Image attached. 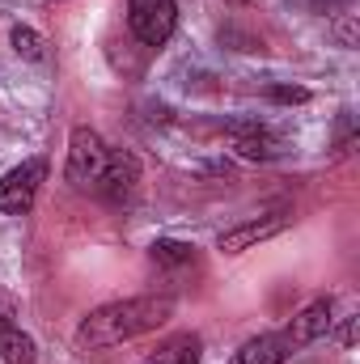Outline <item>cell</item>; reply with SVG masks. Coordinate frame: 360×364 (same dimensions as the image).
I'll return each instance as SVG.
<instances>
[{
	"mask_svg": "<svg viewBox=\"0 0 360 364\" xmlns=\"http://www.w3.org/2000/svg\"><path fill=\"white\" fill-rule=\"evenodd\" d=\"M174 318V301L170 296H127V301H110L102 309H93L90 318L77 326V343L81 348H119L127 339H140L157 326H166Z\"/></svg>",
	"mask_w": 360,
	"mask_h": 364,
	"instance_id": "obj_1",
	"label": "cell"
},
{
	"mask_svg": "<svg viewBox=\"0 0 360 364\" xmlns=\"http://www.w3.org/2000/svg\"><path fill=\"white\" fill-rule=\"evenodd\" d=\"M106 161H110V144L93 132V127H77L73 136H68V182L73 186H85L93 191L97 178H102V170H106Z\"/></svg>",
	"mask_w": 360,
	"mask_h": 364,
	"instance_id": "obj_2",
	"label": "cell"
},
{
	"mask_svg": "<svg viewBox=\"0 0 360 364\" xmlns=\"http://www.w3.org/2000/svg\"><path fill=\"white\" fill-rule=\"evenodd\" d=\"M127 26L144 47H166L179 26L174 0H127Z\"/></svg>",
	"mask_w": 360,
	"mask_h": 364,
	"instance_id": "obj_3",
	"label": "cell"
},
{
	"mask_svg": "<svg viewBox=\"0 0 360 364\" xmlns=\"http://www.w3.org/2000/svg\"><path fill=\"white\" fill-rule=\"evenodd\" d=\"M43 178H47V161H43V157H30V161L13 166V170L0 178V212L26 216V212L34 208V195H38Z\"/></svg>",
	"mask_w": 360,
	"mask_h": 364,
	"instance_id": "obj_4",
	"label": "cell"
},
{
	"mask_svg": "<svg viewBox=\"0 0 360 364\" xmlns=\"http://www.w3.org/2000/svg\"><path fill=\"white\" fill-rule=\"evenodd\" d=\"M331 322H335V301H331V296H314L284 331H288V339H292L297 348H309V343H318V339L331 331Z\"/></svg>",
	"mask_w": 360,
	"mask_h": 364,
	"instance_id": "obj_5",
	"label": "cell"
},
{
	"mask_svg": "<svg viewBox=\"0 0 360 364\" xmlns=\"http://www.w3.org/2000/svg\"><path fill=\"white\" fill-rule=\"evenodd\" d=\"M284 229H288V216L271 212V216L246 220V225H238V229L221 233V237H216V250H225V255H242V250H250V246L268 242V237H275V233H284Z\"/></svg>",
	"mask_w": 360,
	"mask_h": 364,
	"instance_id": "obj_6",
	"label": "cell"
},
{
	"mask_svg": "<svg viewBox=\"0 0 360 364\" xmlns=\"http://www.w3.org/2000/svg\"><path fill=\"white\" fill-rule=\"evenodd\" d=\"M301 348L288 339V331H275V335H259V339H250V343H242L229 364H288L297 356Z\"/></svg>",
	"mask_w": 360,
	"mask_h": 364,
	"instance_id": "obj_7",
	"label": "cell"
},
{
	"mask_svg": "<svg viewBox=\"0 0 360 364\" xmlns=\"http://www.w3.org/2000/svg\"><path fill=\"white\" fill-rule=\"evenodd\" d=\"M136 182H140V166H136V157L132 153H123V149H110V161H106V170H102V178H97V195H106V199H127L132 191H136Z\"/></svg>",
	"mask_w": 360,
	"mask_h": 364,
	"instance_id": "obj_8",
	"label": "cell"
},
{
	"mask_svg": "<svg viewBox=\"0 0 360 364\" xmlns=\"http://www.w3.org/2000/svg\"><path fill=\"white\" fill-rule=\"evenodd\" d=\"M233 149L246 161H275V157H284V140L275 132H268V127H259V123L233 127Z\"/></svg>",
	"mask_w": 360,
	"mask_h": 364,
	"instance_id": "obj_9",
	"label": "cell"
},
{
	"mask_svg": "<svg viewBox=\"0 0 360 364\" xmlns=\"http://www.w3.org/2000/svg\"><path fill=\"white\" fill-rule=\"evenodd\" d=\"M144 364H203V343L199 335H170L144 356Z\"/></svg>",
	"mask_w": 360,
	"mask_h": 364,
	"instance_id": "obj_10",
	"label": "cell"
},
{
	"mask_svg": "<svg viewBox=\"0 0 360 364\" xmlns=\"http://www.w3.org/2000/svg\"><path fill=\"white\" fill-rule=\"evenodd\" d=\"M0 360L4 364H38V343L21 326H0Z\"/></svg>",
	"mask_w": 360,
	"mask_h": 364,
	"instance_id": "obj_11",
	"label": "cell"
},
{
	"mask_svg": "<svg viewBox=\"0 0 360 364\" xmlns=\"http://www.w3.org/2000/svg\"><path fill=\"white\" fill-rule=\"evenodd\" d=\"M9 47H13L21 60H30V64L47 60V43H43V34H38V30H30V26H17V30L9 34Z\"/></svg>",
	"mask_w": 360,
	"mask_h": 364,
	"instance_id": "obj_12",
	"label": "cell"
},
{
	"mask_svg": "<svg viewBox=\"0 0 360 364\" xmlns=\"http://www.w3.org/2000/svg\"><path fill=\"white\" fill-rule=\"evenodd\" d=\"M149 255H153V263H162V267H182V263L195 259V246L174 242V237H157V242L149 246Z\"/></svg>",
	"mask_w": 360,
	"mask_h": 364,
	"instance_id": "obj_13",
	"label": "cell"
},
{
	"mask_svg": "<svg viewBox=\"0 0 360 364\" xmlns=\"http://www.w3.org/2000/svg\"><path fill=\"white\" fill-rule=\"evenodd\" d=\"M268 97L284 102V106H301V102H309V90H301V85H271Z\"/></svg>",
	"mask_w": 360,
	"mask_h": 364,
	"instance_id": "obj_14",
	"label": "cell"
},
{
	"mask_svg": "<svg viewBox=\"0 0 360 364\" xmlns=\"http://www.w3.org/2000/svg\"><path fill=\"white\" fill-rule=\"evenodd\" d=\"M13 318H17V296L9 288H0V326H9Z\"/></svg>",
	"mask_w": 360,
	"mask_h": 364,
	"instance_id": "obj_15",
	"label": "cell"
},
{
	"mask_svg": "<svg viewBox=\"0 0 360 364\" xmlns=\"http://www.w3.org/2000/svg\"><path fill=\"white\" fill-rule=\"evenodd\" d=\"M339 343H344V348H352V343H356V318H348V322H344V331H339Z\"/></svg>",
	"mask_w": 360,
	"mask_h": 364,
	"instance_id": "obj_16",
	"label": "cell"
},
{
	"mask_svg": "<svg viewBox=\"0 0 360 364\" xmlns=\"http://www.w3.org/2000/svg\"><path fill=\"white\" fill-rule=\"evenodd\" d=\"M339 38H344V43H348V47H352V43H356V30H352V21H344V26H339Z\"/></svg>",
	"mask_w": 360,
	"mask_h": 364,
	"instance_id": "obj_17",
	"label": "cell"
},
{
	"mask_svg": "<svg viewBox=\"0 0 360 364\" xmlns=\"http://www.w3.org/2000/svg\"><path fill=\"white\" fill-rule=\"evenodd\" d=\"M229 4H250V0H229Z\"/></svg>",
	"mask_w": 360,
	"mask_h": 364,
	"instance_id": "obj_18",
	"label": "cell"
}]
</instances>
